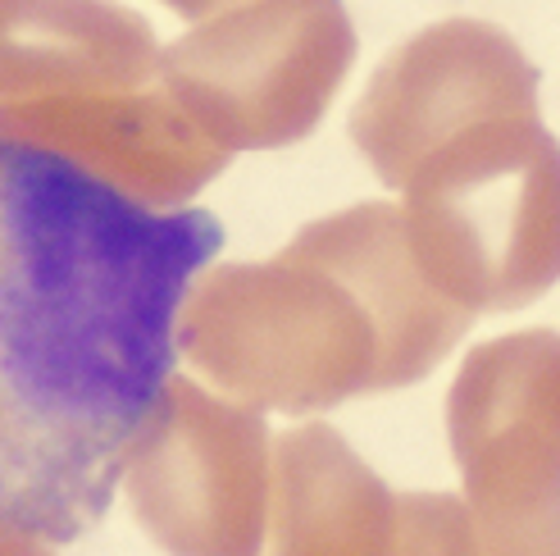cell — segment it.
Listing matches in <instances>:
<instances>
[{"mask_svg": "<svg viewBox=\"0 0 560 556\" xmlns=\"http://www.w3.org/2000/svg\"><path fill=\"white\" fill-rule=\"evenodd\" d=\"M219 246L210 210L142 206L0 132V543H73L105 520Z\"/></svg>", "mask_w": 560, "mask_h": 556, "instance_id": "obj_1", "label": "cell"}]
</instances>
